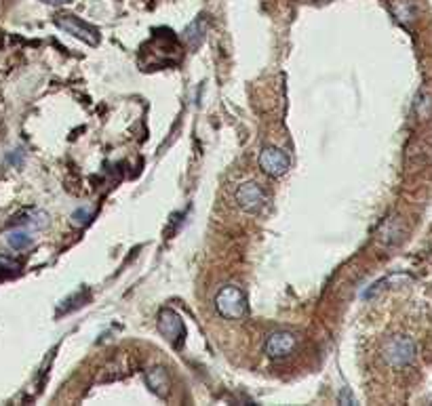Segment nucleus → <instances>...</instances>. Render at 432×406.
Here are the masks:
<instances>
[{
    "label": "nucleus",
    "instance_id": "f257e3e1",
    "mask_svg": "<svg viewBox=\"0 0 432 406\" xmlns=\"http://www.w3.org/2000/svg\"><path fill=\"white\" fill-rule=\"evenodd\" d=\"M382 358L386 360L388 366L392 368H403V366H409L416 358V344L411 337H405V335H394L390 337L384 348H382Z\"/></svg>",
    "mask_w": 432,
    "mask_h": 406
},
{
    "label": "nucleus",
    "instance_id": "f03ea898",
    "mask_svg": "<svg viewBox=\"0 0 432 406\" xmlns=\"http://www.w3.org/2000/svg\"><path fill=\"white\" fill-rule=\"evenodd\" d=\"M217 312L228 320H239L247 314V297L239 287H224L215 297Z\"/></svg>",
    "mask_w": 432,
    "mask_h": 406
},
{
    "label": "nucleus",
    "instance_id": "7ed1b4c3",
    "mask_svg": "<svg viewBox=\"0 0 432 406\" xmlns=\"http://www.w3.org/2000/svg\"><path fill=\"white\" fill-rule=\"evenodd\" d=\"M55 26H58L60 30H63L65 34H70V36H74V38L87 43L89 47H97V43H99V32H97V28H93V26L87 23V21H80V19L74 17V15H58V17H55Z\"/></svg>",
    "mask_w": 432,
    "mask_h": 406
},
{
    "label": "nucleus",
    "instance_id": "20e7f679",
    "mask_svg": "<svg viewBox=\"0 0 432 406\" xmlns=\"http://www.w3.org/2000/svg\"><path fill=\"white\" fill-rule=\"evenodd\" d=\"M158 331L161 335L173 346V348H182L185 339V327L182 316L178 312H173L171 307H165L158 312Z\"/></svg>",
    "mask_w": 432,
    "mask_h": 406
},
{
    "label": "nucleus",
    "instance_id": "39448f33",
    "mask_svg": "<svg viewBox=\"0 0 432 406\" xmlns=\"http://www.w3.org/2000/svg\"><path fill=\"white\" fill-rule=\"evenodd\" d=\"M291 167V158L281 148H266L259 154V169L270 177H283Z\"/></svg>",
    "mask_w": 432,
    "mask_h": 406
},
{
    "label": "nucleus",
    "instance_id": "423d86ee",
    "mask_svg": "<svg viewBox=\"0 0 432 406\" xmlns=\"http://www.w3.org/2000/svg\"><path fill=\"white\" fill-rule=\"evenodd\" d=\"M237 202L247 213H259L266 207L268 196H266V192L257 183L247 181V183L239 185V190H237Z\"/></svg>",
    "mask_w": 432,
    "mask_h": 406
},
{
    "label": "nucleus",
    "instance_id": "0eeeda50",
    "mask_svg": "<svg viewBox=\"0 0 432 406\" xmlns=\"http://www.w3.org/2000/svg\"><path fill=\"white\" fill-rule=\"evenodd\" d=\"M296 348H298V337L293 333L279 331V333H272L268 337V341H266V356L272 358V360H281V358H287Z\"/></svg>",
    "mask_w": 432,
    "mask_h": 406
},
{
    "label": "nucleus",
    "instance_id": "6e6552de",
    "mask_svg": "<svg viewBox=\"0 0 432 406\" xmlns=\"http://www.w3.org/2000/svg\"><path fill=\"white\" fill-rule=\"evenodd\" d=\"M146 383H148L150 392L156 394L158 398L169 396L171 381H169V375H167V371L163 366H154V368L146 371Z\"/></svg>",
    "mask_w": 432,
    "mask_h": 406
},
{
    "label": "nucleus",
    "instance_id": "1a4fd4ad",
    "mask_svg": "<svg viewBox=\"0 0 432 406\" xmlns=\"http://www.w3.org/2000/svg\"><path fill=\"white\" fill-rule=\"evenodd\" d=\"M390 11H392L394 19L405 28H411L414 21L418 19V6L414 0H392Z\"/></svg>",
    "mask_w": 432,
    "mask_h": 406
},
{
    "label": "nucleus",
    "instance_id": "9d476101",
    "mask_svg": "<svg viewBox=\"0 0 432 406\" xmlns=\"http://www.w3.org/2000/svg\"><path fill=\"white\" fill-rule=\"evenodd\" d=\"M13 224L17 226H26V228H45L49 224V215L45 211H38V209H32V211H26L21 215H17L13 219Z\"/></svg>",
    "mask_w": 432,
    "mask_h": 406
},
{
    "label": "nucleus",
    "instance_id": "9b49d317",
    "mask_svg": "<svg viewBox=\"0 0 432 406\" xmlns=\"http://www.w3.org/2000/svg\"><path fill=\"white\" fill-rule=\"evenodd\" d=\"M205 30H207V21H205V17H198V19H194L188 28L184 30V43L190 47V49H196L200 43H202V38H205Z\"/></svg>",
    "mask_w": 432,
    "mask_h": 406
},
{
    "label": "nucleus",
    "instance_id": "f8f14e48",
    "mask_svg": "<svg viewBox=\"0 0 432 406\" xmlns=\"http://www.w3.org/2000/svg\"><path fill=\"white\" fill-rule=\"evenodd\" d=\"M401 238H403L401 219H399V217H390V219L382 226V230H379V240L390 246V244H396Z\"/></svg>",
    "mask_w": 432,
    "mask_h": 406
},
{
    "label": "nucleus",
    "instance_id": "ddd939ff",
    "mask_svg": "<svg viewBox=\"0 0 432 406\" xmlns=\"http://www.w3.org/2000/svg\"><path fill=\"white\" fill-rule=\"evenodd\" d=\"M414 110H416V114H418V118L420 120H426V118H431L432 114V97L428 91H420L418 95H416V102H414Z\"/></svg>",
    "mask_w": 432,
    "mask_h": 406
},
{
    "label": "nucleus",
    "instance_id": "4468645a",
    "mask_svg": "<svg viewBox=\"0 0 432 406\" xmlns=\"http://www.w3.org/2000/svg\"><path fill=\"white\" fill-rule=\"evenodd\" d=\"M6 244L15 251H23L32 244V236L26 230H13V232L6 234Z\"/></svg>",
    "mask_w": 432,
    "mask_h": 406
},
{
    "label": "nucleus",
    "instance_id": "2eb2a0df",
    "mask_svg": "<svg viewBox=\"0 0 432 406\" xmlns=\"http://www.w3.org/2000/svg\"><path fill=\"white\" fill-rule=\"evenodd\" d=\"M89 299V290H82V295L80 292H76L74 297H70V299H65L63 301V305L60 307V314H68L70 309H76V307H80L82 305V301H87Z\"/></svg>",
    "mask_w": 432,
    "mask_h": 406
},
{
    "label": "nucleus",
    "instance_id": "dca6fc26",
    "mask_svg": "<svg viewBox=\"0 0 432 406\" xmlns=\"http://www.w3.org/2000/svg\"><path fill=\"white\" fill-rule=\"evenodd\" d=\"M91 217H93V213H91V209H76L74 213H72V226H76V228H85V226H89V221H91Z\"/></svg>",
    "mask_w": 432,
    "mask_h": 406
},
{
    "label": "nucleus",
    "instance_id": "f3484780",
    "mask_svg": "<svg viewBox=\"0 0 432 406\" xmlns=\"http://www.w3.org/2000/svg\"><path fill=\"white\" fill-rule=\"evenodd\" d=\"M19 261H15V259H11V257H6V255H0V272H4V274H15V272H19Z\"/></svg>",
    "mask_w": 432,
    "mask_h": 406
},
{
    "label": "nucleus",
    "instance_id": "a211bd4d",
    "mask_svg": "<svg viewBox=\"0 0 432 406\" xmlns=\"http://www.w3.org/2000/svg\"><path fill=\"white\" fill-rule=\"evenodd\" d=\"M40 2L51 4V6H60V4H68V2H72V0H40Z\"/></svg>",
    "mask_w": 432,
    "mask_h": 406
},
{
    "label": "nucleus",
    "instance_id": "6ab92c4d",
    "mask_svg": "<svg viewBox=\"0 0 432 406\" xmlns=\"http://www.w3.org/2000/svg\"><path fill=\"white\" fill-rule=\"evenodd\" d=\"M342 402H352V396H348V392L342 394Z\"/></svg>",
    "mask_w": 432,
    "mask_h": 406
},
{
    "label": "nucleus",
    "instance_id": "aec40b11",
    "mask_svg": "<svg viewBox=\"0 0 432 406\" xmlns=\"http://www.w3.org/2000/svg\"><path fill=\"white\" fill-rule=\"evenodd\" d=\"M320 2H327V0H320Z\"/></svg>",
    "mask_w": 432,
    "mask_h": 406
}]
</instances>
